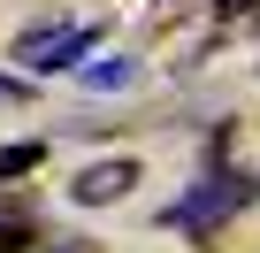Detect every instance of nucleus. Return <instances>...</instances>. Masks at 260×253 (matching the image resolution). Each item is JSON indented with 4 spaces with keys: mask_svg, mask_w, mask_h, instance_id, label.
Instances as JSON below:
<instances>
[{
    "mask_svg": "<svg viewBox=\"0 0 260 253\" xmlns=\"http://www.w3.org/2000/svg\"><path fill=\"white\" fill-rule=\"evenodd\" d=\"M245 200H252V177H230V169H214L207 184H191V192L169 207V222H176V230H191V238H214V230H222V222H230Z\"/></svg>",
    "mask_w": 260,
    "mask_h": 253,
    "instance_id": "nucleus-1",
    "label": "nucleus"
},
{
    "mask_svg": "<svg viewBox=\"0 0 260 253\" xmlns=\"http://www.w3.org/2000/svg\"><path fill=\"white\" fill-rule=\"evenodd\" d=\"M92 46H100V31H92V23H77V31L61 23V31H31V39H16V62H23V69H39V77H54V69H77Z\"/></svg>",
    "mask_w": 260,
    "mask_h": 253,
    "instance_id": "nucleus-2",
    "label": "nucleus"
},
{
    "mask_svg": "<svg viewBox=\"0 0 260 253\" xmlns=\"http://www.w3.org/2000/svg\"><path fill=\"white\" fill-rule=\"evenodd\" d=\"M130 184H138V161H92L84 177H69V200H77V207H107V200H122Z\"/></svg>",
    "mask_w": 260,
    "mask_h": 253,
    "instance_id": "nucleus-3",
    "label": "nucleus"
},
{
    "mask_svg": "<svg viewBox=\"0 0 260 253\" xmlns=\"http://www.w3.org/2000/svg\"><path fill=\"white\" fill-rule=\"evenodd\" d=\"M84 85H92V92H122V85H138V62H92Z\"/></svg>",
    "mask_w": 260,
    "mask_h": 253,
    "instance_id": "nucleus-4",
    "label": "nucleus"
},
{
    "mask_svg": "<svg viewBox=\"0 0 260 253\" xmlns=\"http://www.w3.org/2000/svg\"><path fill=\"white\" fill-rule=\"evenodd\" d=\"M39 169V146H8V154H0V177H31Z\"/></svg>",
    "mask_w": 260,
    "mask_h": 253,
    "instance_id": "nucleus-5",
    "label": "nucleus"
},
{
    "mask_svg": "<svg viewBox=\"0 0 260 253\" xmlns=\"http://www.w3.org/2000/svg\"><path fill=\"white\" fill-rule=\"evenodd\" d=\"M23 100H31V85H23V77H0V107H23Z\"/></svg>",
    "mask_w": 260,
    "mask_h": 253,
    "instance_id": "nucleus-6",
    "label": "nucleus"
},
{
    "mask_svg": "<svg viewBox=\"0 0 260 253\" xmlns=\"http://www.w3.org/2000/svg\"><path fill=\"white\" fill-rule=\"evenodd\" d=\"M222 8H252V0H222Z\"/></svg>",
    "mask_w": 260,
    "mask_h": 253,
    "instance_id": "nucleus-7",
    "label": "nucleus"
}]
</instances>
